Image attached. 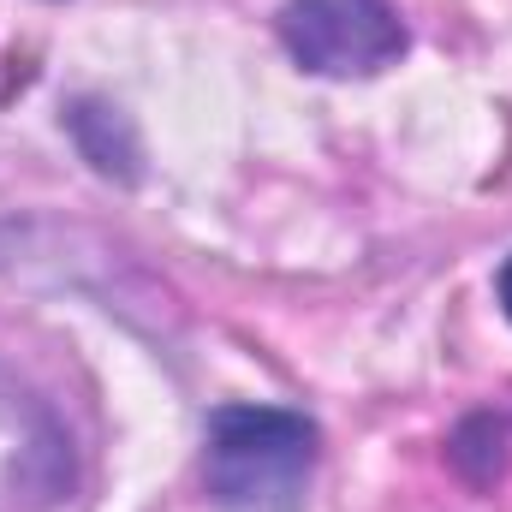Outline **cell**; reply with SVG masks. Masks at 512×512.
Segmentation results:
<instances>
[{
    "mask_svg": "<svg viewBox=\"0 0 512 512\" xmlns=\"http://www.w3.org/2000/svg\"><path fill=\"white\" fill-rule=\"evenodd\" d=\"M316 423L286 405H221L203 429V489L221 512H304Z\"/></svg>",
    "mask_w": 512,
    "mask_h": 512,
    "instance_id": "1",
    "label": "cell"
},
{
    "mask_svg": "<svg viewBox=\"0 0 512 512\" xmlns=\"http://www.w3.org/2000/svg\"><path fill=\"white\" fill-rule=\"evenodd\" d=\"M280 42L316 78H376L411 36L387 0H286Z\"/></svg>",
    "mask_w": 512,
    "mask_h": 512,
    "instance_id": "2",
    "label": "cell"
},
{
    "mask_svg": "<svg viewBox=\"0 0 512 512\" xmlns=\"http://www.w3.org/2000/svg\"><path fill=\"white\" fill-rule=\"evenodd\" d=\"M453 471L465 477V483H477V489H495L501 477H507V423L501 417H489V411H477V417H465L459 429H453Z\"/></svg>",
    "mask_w": 512,
    "mask_h": 512,
    "instance_id": "3",
    "label": "cell"
},
{
    "mask_svg": "<svg viewBox=\"0 0 512 512\" xmlns=\"http://www.w3.org/2000/svg\"><path fill=\"white\" fill-rule=\"evenodd\" d=\"M72 131H78V143H84V155L102 167V173H120V179H137V143H131L126 120L114 114V108H96V102H84L78 114H72Z\"/></svg>",
    "mask_w": 512,
    "mask_h": 512,
    "instance_id": "4",
    "label": "cell"
},
{
    "mask_svg": "<svg viewBox=\"0 0 512 512\" xmlns=\"http://www.w3.org/2000/svg\"><path fill=\"white\" fill-rule=\"evenodd\" d=\"M495 298H501V310H507V322H512V256L501 262V274H495Z\"/></svg>",
    "mask_w": 512,
    "mask_h": 512,
    "instance_id": "5",
    "label": "cell"
}]
</instances>
